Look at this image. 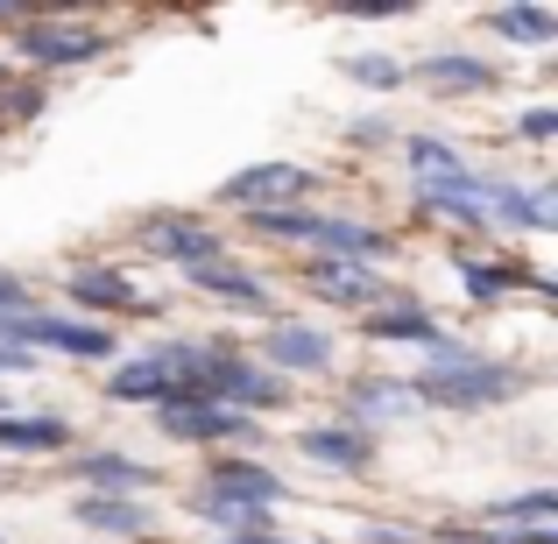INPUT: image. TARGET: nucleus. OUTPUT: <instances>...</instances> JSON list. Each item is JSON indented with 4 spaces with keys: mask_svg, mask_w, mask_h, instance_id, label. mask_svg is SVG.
<instances>
[{
    "mask_svg": "<svg viewBox=\"0 0 558 544\" xmlns=\"http://www.w3.org/2000/svg\"><path fill=\"white\" fill-rule=\"evenodd\" d=\"M247 227L262 241H298V247H318L326 262H375L389 255V233L381 227H361L347 213H304V205H269V213H247Z\"/></svg>",
    "mask_w": 558,
    "mask_h": 544,
    "instance_id": "nucleus-1",
    "label": "nucleus"
},
{
    "mask_svg": "<svg viewBox=\"0 0 558 544\" xmlns=\"http://www.w3.org/2000/svg\"><path fill=\"white\" fill-rule=\"evenodd\" d=\"M531 389L523 367H495V361H460V367H432L424 382H410L417 403H446V410H488V403H509V396Z\"/></svg>",
    "mask_w": 558,
    "mask_h": 544,
    "instance_id": "nucleus-2",
    "label": "nucleus"
},
{
    "mask_svg": "<svg viewBox=\"0 0 558 544\" xmlns=\"http://www.w3.org/2000/svg\"><path fill=\"white\" fill-rule=\"evenodd\" d=\"M0 340L22 347V354H36V347H50V354H71V361H113V333L93 326V318H50V312H14L0 318Z\"/></svg>",
    "mask_w": 558,
    "mask_h": 544,
    "instance_id": "nucleus-3",
    "label": "nucleus"
},
{
    "mask_svg": "<svg viewBox=\"0 0 558 544\" xmlns=\"http://www.w3.org/2000/svg\"><path fill=\"white\" fill-rule=\"evenodd\" d=\"M198 396H205V403H219V410H241V418L290 403L283 375H269L262 361H241L233 347H219V354H213V367H205V382H198Z\"/></svg>",
    "mask_w": 558,
    "mask_h": 544,
    "instance_id": "nucleus-4",
    "label": "nucleus"
},
{
    "mask_svg": "<svg viewBox=\"0 0 558 544\" xmlns=\"http://www.w3.org/2000/svg\"><path fill=\"white\" fill-rule=\"evenodd\" d=\"M14 50L36 71H71V64H93V57L107 50V36H99L93 22H28L22 36H14Z\"/></svg>",
    "mask_w": 558,
    "mask_h": 544,
    "instance_id": "nucleus-5",
    "label": "nucleus"
},
{
    "mask_svg": "<svg viewBox=\"0 0 558 544\" xmlns=\"http://www.w3.org/2000/svg\"><path fill=\"white\" fill-rule=\"evenodd\" d=\"M304 191H312V170L304 164H247L219 184V198L247 205V213H269V205H290V198H304Z\"/></svg>",
    "mask_w": 558,
    "mask_h": 544,
    "instance_id": "nucleus-6",
    "label": "nucleus"
},
{
    "mask_svg": "<svg viewBox=\"0 0 558 544\" xmlns=\"http://www.w3.org/2000/svg\"><path fill=\"white\" fill-rule=\"evenodd\" d=\"M205 495H213V503H241V509H283L290 503L283 474H269V467H255V460H213L205 467Z\"/></svg>",
    "mask_w": 558,
    "mask_h": 544,
    "instance_id": "nucleus-7",
    "label": "nucleus"
},
{
    "mask_svg": "<svg viewBox=\"0 0 558 544\" xmlns=\"http://www.w3.org/2000/svg\"><path fill=\"white\" fill-rule=\"evenodd\" d=\"M156 424H163V438H178V446L255 438V418H241V410H219V403H163V410H156Z\"/></svg>",
    "mask_w": 558,
    "mask_h": 544,
    "instance_id": "nucleus-8",
    "label": "nucleus"
},
{
    "mask_svg": "<svg viewBox=\"0 0 558 544\" xmlns=\"http://www.w3.org/2000/svg\"><path fill=\"white\" fill-rule=\"evenodd\" d=\"M142 247H149V255H163V262L198 269V262L219 255V233L205 227V219H191V213H156L149 227H142Z\"/></svg>",
    "mask_w": 558,
    "mask_h": 544,
    "instance_id": "nucleus-9",
    "label": "nucleus"
},
{
    "mask_svg": "<svg viewBox=\"0 0 558 544\" xmlns=\"http://www.w3.org/2000/svg\"><path fill=\"white\" fill-rule=\"evenodd\" d=\"M262 367L269 375H318V367H332V340L312 326H269L262 333Z\"/></svg>",
    "mask_w": 558,
    "mask_h": 544,
    "instance_id": "nucleus-10",
    "label": "nucleus"
},
{
    "mask_svg": "<svg viewBox=\"0 0 558 544\" xmlns=\"http://www.w3.org/2000/svg\"><path fill=\"white\" fill-rule=\"evenodd\" d=\"M184 276H191V290L233 304V312H269V283H262L255 269H241V262H227V255L198 262V269H184Z\"/></svg>",
    "mask_w": 558,
    "mask_h": 544,
    "instance_id": "nucleus-11",
    "label": "nucleus"
},
{
    "mask_svg": "<svg viewBox=\"0 0 558 544\" xmlns=\"http://www.w3.org/2000/svg\"><path fill=\"white\" fill-rule=\"evenodd\" d=\"M298 452L318 460V467H332V474H368L375 467L368 432H354V424H312V432H298Z\"/></svg>",
    "mask_w": 558,
    "mask_h": 544,
    "instance_id": "nucleus-12",
    "label": "nucleus"
},
{
    "mask_svg": "<svg viewBox=\"0 0 558 544\" xmlns=\"http://www.w3.org/2000/svg\"><path fill=\"white\" fill-rule=\"evenodd\" d=\"M312 298L326 304H347V312H368V304H381V276L368 269V262H312Z\"/></svg>",
    "mask_w": 558,
    "mask_h": 544,
    "instance_id": "nucleus-13",
    "label": "nucleus"
},
{
    "mask_svg": "<svg viewBox=\"0 0 558 544\" xmlns=\"http://www.w3.org/2000/svg\"><path fill=\"white\" fill-rule=\"evenodd\" d=\"M64 290L78 304H93V312H142V290L128 283L121 269H99V262H85V269L64 276Z\"/></svg>",
    "mask_w": 558,
    "mask_h": 544,
    "instance_id": "nucleus-14",
    "label": "nucleus"
},
{
    "mask_svg": "<svg viewBox=\"0 0 558 544\" xmlns=\"http://www.w3.org/2000/svg\"><path fill=\"white\" fill-rule=\"evenodd\" d=\"M417 78L424 85H438V93H488L495 78H502V71L488 64V57H460V50H432L417 64Z\"/></svg>",
    "mask_w": 558,
    "mask_h": 544,
    "instance_id": "nucleus-15",
    "label": "nucleus"
},
{
    "mask_svg": "<svg viewBox=\"0 0 558 544\" xmlns=\"http://www.w3.org/2000/svg\"><path fill=\"white\" fill-rule=\"evenodd\" d=\"M78 481L93 495H135V488H156V467L128 460V452H85V460H78Z\"/></svg>",
    "mask_w": 558,
    "mask_h": 544,
    "instance_id": "nucleus-16",
    "label": "nucleus"
},
{
    "mask_svg": "<svg viewBox=\"0 0 558 544\" xmlns=\"http://www.w3.org/2000/svg\"><path fill=\"white\" fill-rule=\"evenodd\" d=\"M71 517H78L85 531H107V537H142V531H149V509L128 503V495H78Z\"/></svg>",
    "mask_w": 558,
    "mask_h": 544,
    "instance_id": "nucleus-17",
    "label": "nucleus"
},
{
    "mask_svg": "<svg viewBox=\"0 0 558 544\" xmlns=\"http://www.w3.org/2000/svg\"><path fill=\"white\" fill-rule=\"evenodd\" d=\"M403 156H410V178H417V191H432V184H460V178H466V156L452 149V142H438V135H410V142H403Z\"/></svg>",
    "mask_w": 558,
    "mask_h": 544,
    "instance_id": "nucleus-18",
    "label": "nucleus"
},
{
    "mask_svg": "<svg viewBox=\"0 0 558 544\" xmlns=\"http://www.w3.org/2000/svg\"><path fill=\"white\" fill-rule=\"evenodd\" d=\"M368 340H389V347H424V354H432V347L446 340V326H438V318H424L417 304H396V312H375V318H368Z\"/></svg>",
    "mask_w": 558,
    "mask_h": 544,
    "instance_id": "nucleus-19",
    "label": "nucleus"
},
{
    "mask_svg": "<svg viewBox=\"0 0 558 544\" xmlns=\"http://www.w3.org/2000/svg\"><path fill=\"white\" fill-rule=\"evenodd\" d=\"M107 396H113V403H163V396H170V375H163V361H156V354H142V361H121V367H113V375H107Z\"/></svg>",
    "mask_w": 558,
    "mask_h": 544,
    "instance_id": "nucleus-20",
    "label": "nucleus"
},
{
    "mask_svg": "<svg viewBox=\"0 0 558 544\" xmlns=\"http://www.w3.org/2000/svg\"><path fill=\"white\" fill-rule=\"evenodd\" d=\"M551 517H558V488H531V495H509V503L488 509L495 531H551Z\"/></svg>",
    "mask_w": 558,
    "mask_h": 544,
    "instance_id": "nucleus-21",
    "label": "nucleus"
},
{
    "mask_svg": "<svg viewBox=\"0 0 558 544\" xmlns=\"http://www.w3.org/2000/svg\"><path fill=\"white\" fill-rule=\"evenodd\" d=\"M71 446L64 418H0V452H57Z\"/></svg>",
    "mask_w": 558,
    "mask_h": 544,
    "instance_id": "nucleus-22",
    "label": "nucleus"
},
{
    "mask_svg": "<svg viewBox=\"0 0 558 544\" xmlns=\"http://www.w3.org/2000/svg\"><path fill=\"white\" fill-rule=\"evenodd\" d=\"M488 28L502 43H523V50H545V43L558 36V14L551 8H495L488 14Z\"/></svg>",
    "mask_w": 558,
    "mask_h": 544,
    "instance_id": "nucleus-23",
    "label": "nucleus"
},
{
    "mask_svg": "<svg viewBox=\"0 0 558 544\" xmlns=\"http://www.w3.org/2000/svg\"><path fill=\"white\" fill-rule=\"evenodd\" d=\"M417 410V396H410V382H354V418L368 424H396Z\"/></svg>",
    "mask_w": 558,
    "mask_h": 544,
    "instance_id": "nucleus-24",
    "label": "nucleus"
},
{
    "mask_svg": "<svg viewBox=\"0 0 558 544\" xmlns=\"http://www.w3.org/2000/svg\"><path fill=\"white\" fill-rule=\"evenodd\" d=\"M460 276H466V298H474V304H502L509 290H517V276H531V269H502V262H460Z\"/></svg>",
    "mask_w": 558,
    "mask_h": 544,
    "instance_id": "nucleus-25",
    "label": "nucleus"
},
{
    "mask_svg": "<svg viewBox=\"0 0 558 544\" xmlns=\"http://www.w3.org/2000/svg\"><path fill=\"white\" fill-rule=\"evenodd\" d=\"M340 71L354 85H368V93H396V85H403V64H396V57H381V50H354Z\"/></svg>",
    "mask_w": 558,
    "mask_h": 544,
    "instance_id": "nucleus-26",
    "label": "nucleus"
},
{
    "mask_svg": "<svg viewBox=\"0 0 558 544\" xmlns=\"http://www.w3.org/2000/svg\"><path fill=\"white\" fill-rule=\"evenodd\" d=\"M517 128H523L531 142H551V135H558V107H531V113H523Z\"/></svg>",
    "mask_w": 558,
    "mask_h": 544,
    "instance_id": "nucleus-27",
    "label": "nucleus"
},
{
    "mask_svg": "<svg viewBox=\"0 0 558 544\" xmlns=\"http://www.w3.org/2000/svg\"><path fill=\"white\" fill-rule=\"evenodd\" d=\"M14 312H28V290H22V276L0 269V318H14Z\"/></svg>",
    "mask_w": 558,
    "mask_h": 544,
    "instance_id": "nucleus-28",
    "label": "nucleus"
},
{
    "mask_svg": "<svg viewBox=\"0 0 558 544\" xmlns=\"http://www.w3.org/2000/svg\"><path fill=\"white\" fill-rule=\"evenodd\" d=\"M347 14H361V22H389V14H403L396 0H361V8H347Z\"/></svg>",
    "mask_w": 558,
    "mask_h": 544,
    "instance_id": "nucleus-29",
    "label": "nucleus"
},
{
    "mask_svg": "<svg viewBox=\"0 0 558 544\" xmlns=\"http://www.w3.org/2000/svg\"><path fill=\"white\" fill-rule=\"evenodd\" d=\"M28 361H36V354H22V347L0 340V375H14V367H28Z\"/></svg>",
    "mask_w": 558,
    "mask_h": 544,
    "instance_id": "nucleus-30",
    "label": "nucleus"
},
{
    "mask_svg": "<svg viewBox=\"0 0 558 544\" xmlns=\"http://www.w3.org/2000/svg\"><path fill=\"white\" fill-rule=\"evenodd\" d=\"M368 544H417L410 531H368Z\"/></svg>",
    "mask_w": 558,
    "mask_h": 544,
    "instance_id": "nucleus-31",
    "label": "nucleus"
},
{
    "mask_svg": "<svg viewBox=\"0 0 558 544\" xmlns=\"http://www.w3.org/2000/svg\"><path fill=\"white\" fill-rule=\"evenodd\" d=\"M233 544H290V537H269V531H255V537H233Z\"/></svg>",
    "mask_w": 558,
    "mask_h": 544,
    "instance_id": "nucleus-32",
    "label": "nucleus"
},
{
    "mask_svg": "<svg viewBox=\"0 0 558 544\" xmlns=\"http://www.w3.org/2000/svg\"><path fill=\"white\" fill-rule=\"evenodd\" d=\"M0 85H8V64H0Z\"/></svg>",
    "mask_w": 558,
    "mask_h": 544,
    "instance_id": "nucleus-33",
    "label": "nucleus"
},
{
    "mask_svg": "<svg viewBox=\"0 0 558 544\" xmlns=\"http://www.w3.org/2000/svg\"><path fill=\"white\" fill-rule=\"evenodd\" d=\"M0 544H8V537H0Z\"/></svg>",
    "mask_w": 558,
    "mask_h": 544,
    "instance_id": "nucleus-34",
    "label": "nucleus"
}]
</instances>
